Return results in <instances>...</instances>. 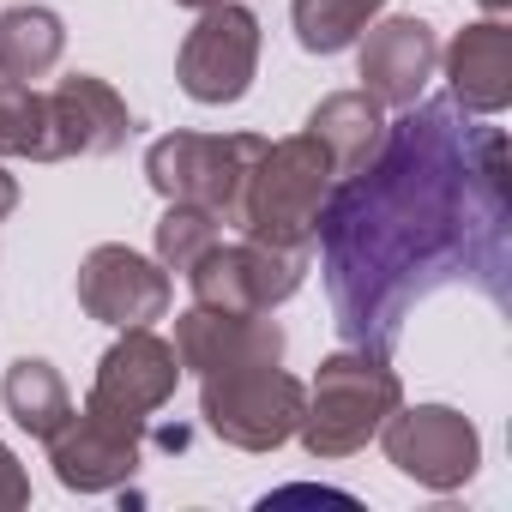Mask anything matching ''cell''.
<instances>
[{
  "label": "cell",
  "instance_id": "cell-16",
  "mask_svg": "<svg viewBox=\"0 0 512 512\" xmlns=\"http://www.w3.org/2000/svg\"><path fill=\"white\" fill-rule=\"evenodd\" d=\"M67 25L49 7H7L0 13V79H43L61 67Z\"/></svg>",
  "mask_w": 512,
  "mask_h": 512
},
{
  "label": "cell",
  "instance_id": "cell-13",
  "mask_svg": "<svg viewBox=\"0 0 512 512\" xmlns=\"http://www.w3.org/2000/svg\"><path fill=\"white\" fill-rule=\"evenodd\" d=\"M49 133H55V163L61 157H109L127 145L133 109L109 79L73 73L49 91Z\"/></svg>",
  "mask_w": 512,
  "mask_h": 512
},
{
  "label": "cell",
  "instance_id": "cell-23",
  "mask_svg": "<svg viewBox=\"0 0 512 512\" xmlns=\"http://www.w3.org/2000/svg\"><path fill=\"white\" fill-rule=\"evenodd\" d=\"M476 7H488V19H506V13H512V0H476Z\"/></svg>",
  "mask_w": 512,
  "mask_h": 512
},
{
  "label": "cell",
  "instance_id": "cell-21",
  "mask_svg": "<svg viewBox=\"0 0 512 512\" xmlns=\"http://www.w3.org/2000/svg\"><path fill=\"white\" fill-rule=\"evenodd\" d=\"M25 500H31V476L13 446H0V512H19Z\"/></svg>",
  "mask_w": 512,
  "mask_h": 512
},
{
  "label": "cell",
  "instance_id": "cell-4",
  "mask_svg": "<svg viewBox=\"0 0 512 512\" xmlns=\"http://www.w3.org/2000/svg\"><path fill=\"white\" fill-rule=\"evenodd\" d=\"M260 133H163L145 151V181L163 205H205L223 223H235L247 169L260 163Z\"/></svg>",
  "mask_w": 512,
  "mask_h": 512
},
{
  "label": "cell",
  "instance_id": "cell-1",
  "mask_svg": "<svg viewBox=\"0 0 512 512\" xmlns=\"http://www.w3.org/2000/svg\"><path fill=\"white\" fill-rule=\"evenodd\" d=\"M338 187V169L332 157L320 151L314 133H296V139H266L260 163L247 169V187H241V205H235V229L247 241H266V247H284V253H308L314 235H320V217H326V199Z\"/></svg>",
  "mask_w": 512,
  "mask_h": 512
},
{
  "label": "cell",
  "instance_id": "cell-10",
  "mask_svg": "<svg viewBox=\"0 0 512 512\" xmlns=\"http://www.w3.org/2000/svg\"><path fill=\"white\" fill-rule=\"evenodd\" d=\"M79 308L115 332L157 326L169 314V272L157 260H145V253L121 247V241H103L79 266Z\"/></svg>",
  "mask_w": 512,
  "mask_h": 512
},
{
  "label": "cell",
  "instance_id": "cell-18",
  "mask_svg": "<svg viewBox=\"0 0 512 512\" xmlns=\"http://www.w3.org/2000/svg\"><path fill=\"white\" fill-rule=\"evenodd\" d=\"M0 157H31L55 163V133H49V97L25 79H0Z\"/></svg>",
  "mask_w": 512,
  "mask_h": 512
},
{
  "label": "cell",
  "instance_id": "cell-24",
  "mask_svg": "<svg viewBox=\"0 0 512 512\" xmlns=\"http://www.w3.org/2000/svg\"><path fill=\"white\" fill-rule=\"evenodd\" d=\"M175 7H193V13H205V7H217V0H175Z\"/></svg>",
  "mask_w": 512,
  "mask_h": 512
},
{
  "label": "cell",
  "instance_id": "cell-19",
  "mask_svg": "<svg viewBox=\"0 0 512 512\" xmlns=\"http://www.w3.org/2000/svg\"><path fill=\"white\" fill-rule=\"evenodd\" d=\"M386 0H296L290 19H296V43L308 55H338L350 49L374 19H380Z\"/></svg>",
  "mask_w": 512,
  "mask_h": 512
},
{
  "label": "cell",
  "instance_id": "cell-3",
  "mask_svg": "<svg viewBox=\"0 0 512 512\" xmlns=\"http://www.w3.org/2000/svg\"><path fill=\"white\" fill-rule=\"evenodd\" d=\"M302 404H308V386L284 374L278 362L223 368L199 380V416L235 452H278L284 440H296Z\"/></svg>",
  "mask_w": 512,
  "mask_h": 512
},
{
  "label": "cell",
  "instance_id": "cell-2",
  "mask_svg": "<svg viewBox=\"0 0 512 512\" xmlns=\"http://www.w3.org/2000/svg\"><path fill=\"white\" fill-rule=\"evenodd\" d=\"M398 404H404V386H398V374H392L380 356H368V350H338V356L320 362L296 434H302V446H308L314 458H350V452H362V446L380 434V422H386Z\"/></svg>",
  "mask_w": 512,
  "mask_h": 512
},
{
  "label": "cell",
  "instance_id": "cell-5",
  "mask_svg": "<svg viewBox=\"0 0 512 512\" xmlns=\"http://www.w3.org/2000/svg\"><path fill=\"white\" fill-rule=\"evenodd\" d=\"M392 458L398 476H410L428 494H452L476 476L482 464V434L470 416H458L452 404H398L380 434H374Z\"/></svg>",
  "mask_w": 512,
  "mask_h": 512
},
{
  "label": "cell",
  "instance_id": "cell-11",
  "mask_svg": "<svg viewBox=\"0 0 512 512\" xmlns=\"http://www.w3.org/2000/svg\"><path fill=\"white\" fill-rule=\"evenodd\" d=\"M175 362L187 374H223V368H253V362H284V326L272 314H217V308H187L175 314Z\"/></svg>",
  "mask_w": 512,
  "mask_h": 512
},
{
  "label": "cell",
  "instance_id": "cell-9",
  "mask_svg": "<svg viewBox=\"0 0 512 512\" xmlns=\"http://www.w3.org/2000/svg\"><path fill=\"white\" fill-rule=\"evenodd\" d=\"M175 386H181L175 344L157 338L151 326H127V332L103 350L85 404H97V410H109V416H127V422H145V428H151V416L175 398Z\"/></svg>",
  "mask_w": 512,
  "mask_h": 512
},
{
  "label": "cell",
  "instance_id": "cell-6",
  "mask_svg": "<svg viewBox=\"0 0 512 512\" xmlns=\"http://www.w3.org/2000/svg\"><path fill=\"white\" fill-rule=\"evenodd\" d=\"M253 73H260V13L241 0H217L199 13V25L187 31L181 55H175V79L193 103L223 109L241 103Z\"/></svg>",
  "mask_w": 512,
  "mask_h": 512
},
{
  "label": "cell",
  "instance_id": "cell-7",
  "mask_svg": "<svg viewBox=\"0 0 512 512\" xmlns=\"http://www.w3.org/2000/svg\"><path fill=\"white\" fill-rule=\"evenodd\" d=\"M302 278H308V253H284L266 241H229V247L217 241L187 272L193 302L217 314H272L302 290Z\"/></svg>",
  "mask_w": 512,
  "mask_h": 512
},
{
  "label": "cell",
  "instance_id": "cell-17",
  "mask_svg": "<svg viewBox=\"0 0 512 512\" xmlns=\"http://www.w3.org/2000/svg\"><path fill=\"white\" fill-rule=\"evenodd\" d=\"M0 398H7V416L31 434V440H49L67 416H73V392L67 380L43 362V356H19L0 380Z\"/></svg>",
  "mask_w": 512,
  "mask_h": 512
},
{
  "label": "cell",
  "instance_id": "cell-14",
  "mask_svg": "<svg viewBox=\"0 0 512 512\" xmlns=\"http://www.w3.org/2000/svg\"><path fill=\"white\" fill-rule=\"evenodd\" d=\"M446 85H452V103L470 109V115H500L512 103V25L506 19H482V25H464L452 43H446Z\"/></svg>",
  "mask_w": 512,
  "mask_h": 512
},
{
  "label": "cell",
  "instance_id": "cell-15",
  "mask_svg": "<svg viewBox=\"0 0 512 512\" xmlns=\"http://www.w3.org/2000/svg\"><path fill=\"white\" fill-rule=\"evenodd\" d=\"M308 133L320 139L338 175H368V163L386 151V109L368 91H332L314 103Z\"/></svg>",
  "mask_w": 512,
  "mask_h": 512
},
{
  "label": "cell",
  "instance_id": "cell-22",
  "mask_svg": "<svg viewBox=\"0 0 512 512\" xmlns=\"http://www.w3.org/2000/svg\"><path fill=\"white\" fill-rule=\"evenodd\" d=\"M13 205H19V181H13V175H7V169H0V217H7V211H13Z\"/></svg>",
  "mask_w": 512,
  "mask_h": 512
},
{
  "label": "cell",
  "instance_id": "cell-12",
  "mask_svg": "<svg viewBox=\"0 0 512 512\" xmlns=\"http://www.w3.org/2000/svg\"><path fill=\"white\" fill-rule=\"evenodd\" d=\"M356 79L380 109H416L434 67H440V37L422 19H380L368 37H356Z\"/></svg>",
  "mask_w": 512,
  "mask_h": 512
},
{
  "label": "cell",
  "instance_id": "cell-8",
  "mask_svg": "<svg viewBox=\"0 0 512 512\" xmlns=\"http://www.w3.org/2000/svg\"><path fill=\"white\" fill-rule=\"evenodd\" d=\"M43 446H49V464H55L61 488H73V494H109V488H121L139 470L145 422H127V416L97 410V404H79Z\"/></svg>",
  "mask_w": 512,
  "mask_h": 512
},
{
  "label": "cell",
  "instance_id": "cell-20",
  "mask_svg": "<svg viewBox=\"0 0 512 512\" xmlns=\"http://www.w3.org/2000/svg\"><path fill=\"white\" fill-rule=\"evenodd\" d=\"M217 241H223V217L217 211H205V205H169L163 223H157V266L187 278Z\"/></svg>",
  "mask_w": 512,
  "mask_h": 512
}]
</instances>
